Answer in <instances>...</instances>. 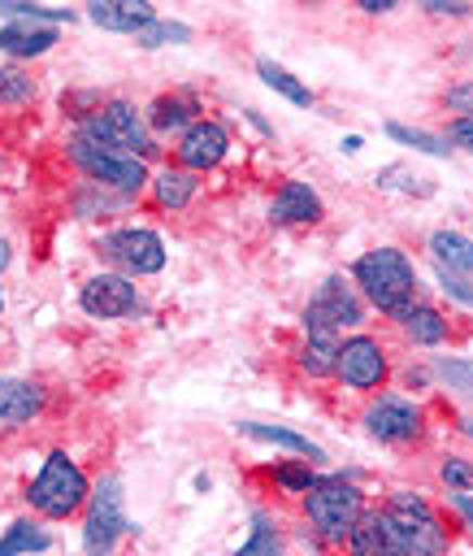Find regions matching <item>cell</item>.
Instances as JSON below:
<instances>
[{"label": "cell", "instance_id": "6", "mask_svg": "<svg viewBox=\"0 0 473 556\" xmlns=\"http://www.w3.org/2000/svg\"><path fill=\"white\" fill-rule=\"evenodd\" d=\"M87 521H82V547L87 556H113L126 534V495L117 478H100V486L87 495Z\"/></svg>", "mask_w": 473, "mask_h": 556}, {"label": "cell", "instance_id": "2", "mask_svg": "<svg viewBox=\"0 0 473 556\" xmlns=\"http://www.w3.org/2000/svg\"><path fill=\"white\" fill-rule=\"evenodd\" d=\"M382 521L395 534L404 556H443V547H447V530H443L438 513L417 491H395L382 508Z\"/></svg>", "mask_w": 473, "mask_h": 556}, {"label": "cell", "instance_id": "19", "mask_svg": "<svg viewBox=\"0 0 473 556\" xmlns=\"http://www.w3.org/2000/svg\"><path fill=\"white\" fill-rule=\"evenodd\" d=\"M56 43V26H30V22H9L4 30H0V52H9V56H39V52H48Z\"/></svg>", "mask_w": 473, "mask_h": 556}, {"label": "cell", "instance_id": "17", "mask_svg": "<svg viewBox=\"0 0 473 556\" xmlns=\"http://www.w3.org/2000/svg\"><path fill=\"white\" fill-rule=\"evenodd\" d=\"M43 408V391L26 378H0V421L9 426H22L30 417H39Z\"/></svg>", "mask_w": 473, "mask_h": 556}, {"label": "cell", "instance_id": "3", "mask_svg": "<svg viewBox=\"0 0 473 556\" xmlns=\"http://www.w3.org/2000/svg\"><path fill=\"white\" fill-rule=\"evenodd\" d=\"M69 161H74L95 187H113V191H122V195H139L143 182H148V169H143L139 156L117 152V148L91 139V135H82V130L69 139Z\"/></svg>", "mask_w": 473, "mask_h": 556}, {"label": "cell", "instance_id": "32", "mask_svg": "<svg viewBox=\"0 0 473 556\" xmlns=\"http://www.w3.org/2000/svg\"><path fill=\"white\" fill-rule=\"evenodd\" d=\"M434 369H438V378H443L451 391H460L464 400H473V361H456V356H451V361H438Z\"/></svg>", "mask_w": 473, "mask_h": 556}, {"label": "cell", "instance_id": "27", "mask_svg": "<svg viewBox=\"0 0 473 556\" xmlns=\"http://www.w3.org/2000/svg\"><path fill=\"white\" fill-rule=\"evenodd\" d=\"M386 135L399 139V143H408L412 152H425V156H447V152H451L447 139H438V135H430V130H412V126H404V122H386Z\"/></svg>", "mask_w": 473, "mask_h": 556}, {"label": "cell", "instance_id": "38", "mask_svg": "<svg viewBox=\"0 0 473 556\" xmlns=\"http://www.w3.org/2000/svg\"><path fill=\"white\" fill-rule=\"evenodd\" d=\"M425 13H451V17H464L469 4H460V0H425Z\"/></svg>", "mask_w": 473, "mask_h": 556}, {"label": "cell", "instance_id": "15", "mask_svg": "<svg viewBox=\"0 0 473 556\" xmlns=\"http://www.w3.org/2000/svg\"><path fill=\"white\" fill-rule=\"evenodd\" d=\"M269 217L278 226H304V222H317L321 217V195L308 187V182H282L273 204H269Z\"/></svg>", "mask_w": 473, "mask_h": 556}, {"label": "cell", "instance_id": "28", "mask_svg": "<svg viewBox=\"0 0 473 556\" xmlns=\"http://www.w3.org/2000/svg\"><path fill=\"white\" fill-rule=\"evenodd\" d=\"M234 556H282V539H278V530H273L265 517H256V521H252V539H247Z\"/></svg>", "mask_w": 473, "mask_h": 556}, {"label": "cell", "instance_id": "33", "mask_svg": "<svg viewBox=\"0 0 473 556\" xmlns=\"http://www.w3.org/2000/svg\"><path fill=\"white\" fill-rule=\"evenodd\" d=\"M273 482H278L282 491L308 495V491H312V482H317V473H312L308 465H278V469H273Z\"/></svg>", "mask_w": 473, "mask_h": 556}, {"label": "cell", "instance_id": "26", "mask_svg": "<svg viewBox=\"0 0 473 556\" xmlns=\"http://www.w3.org/2000/svg\"><path fill=\"white\" fill-rule=\"evenodd\" d=\"M52 539L39 530V526H30V521H13L9 530H4V539H0V556H26V552H43Z\"/></svg>", "mask_w": 473, "mask_h": 556}, {"label": "cell", "instance_id": "40", "mask_svg": "<svg viewBox=\"0 0 473 556\" xmlns=\"http://www.w3.org/2000/svg\"><path fill=\"white\" fill-rule=\"evenodd\" d=\"M360 9H365V13H391L395 0H360Z\"/></svg>", "mask_w": 473, "mask_h": 556}, {"label": "cell", "instance_id": "8", "mask_svg": "<svg viewBox=\"0 0 473 556\" xmlns=\"http://www.w3.org/2000/svg\"><path fill=\"white\" fill-rule=\"evenodd\" d=\"M360 321H365L360 295H356L351 282H343L338 274L325 278V282L317 287V295L308 300V308H304V330H308V334H334V339H338L343 326H360Z\"/></svg>", "mask_w": 473, "mask_h": 556}, {"label": "cell", "instance_id": "41", "mask_svg": "<svg viewBox=\"0 0 473 556\" xmlns=\"http://www.w3.org/2000/svg\"><path fill=\"white\" fill-rule=\"evenodd\" d=\"M360 143H365L360 135H347V139H343V152H360Z\"/></svg>", "mask_w": 473, "mask_h": 556}, {"label": "cell", "instance_id": "24", "mask_svg": "<svg viewBox=\"0 0 473 556\" xmlns=\"http://www.w3.org/2000/svg\"><path fill=\"white\" fill-rule=\"evenodd\" d=\"M256 70H260V83H265V87H273L278 96H286L291 104H299V109H308V104H312V91H308L291 70H282L278 61L260 56V61H256Z\"/></svg>", "mask_w": 473, "mask_h": 556}, {"label": "cell", "instance_id": "4", "mask_svg": "<svg viewBox=\"0 0 473 556\" xmlns=\"http://www.w3.org/2000/svg\"><path fill=\"white\" fill-rule=\"evenodd\" d=\"M87 495H91V486H87L82 469H78L65 452H48L43 469L35 473V482H30V491H26L30 508H35V513H43V517H52V521H56V517L78 513Z\"/></svg>", "mask_w": 473, "mask_h": 556}, {"label": "cell", "instance_id": "37", "mask_svg": "<svg viewBox=\"0 0 473 556\" xmlns=\"http://www.w3.org/2000/svg\"><path fill=\"white\" fill-rule=\"evenodd\" d=\"M447 143H460V148H469L473 152V117H456L451 126H447V135H443Z\"/></svg>", "mask_w": 473, "mask_h": 556}, {"label": "cell", "instance_id": "39", "mask_svg": "<svg viewBox=\"0 0 473 556\" xmlns=\"http://www.w3.org/2000/svg\"><path fill=\"white\" fill-rule=\"evenodd\" d=\"M451 508L469 521V534H473V495H460V491H451Z\"/></svg>", "mask_w": 473, "mask_h": 556}, {"label": "cell", "instance_id": "30", "mask_svg": "<svg viewBox=\"0 0 473 556\" xmlns=\"http://www.w3.org/2000/svg\"><path fill=\"white\" fill-rule=\"evenodd\" d=\"M143 48H161V43H187L191 39V26L187 22H152L135 35Z\"/></svg>", "mask_w": 473, "mask_h": 556}, {"label": "cell", "instance_id": "13", "mask_svg": "<svg viewBox=\"0 0 473 556\" xmlns=\"http://www.w3.org/2000/svg\"><path fill=\"white\" fill-rule=\"evenodd\" d=\"M226 152H230V135H226V126L213 122V117H200V122H195L191 130H182V139H178V161H182V169H191V174L213 169Z\"/></svg>", "mask_w": 473, "mask_h": 556}, {"label": "cell", "instance_id": "12", "mask_svg": "<svg viewBox=\"0 0 473 556\" xmlns=\"http://www.w3.org/2000/svg\"><path fill=\"white\" fill-rule=\"evenodd\" d=\"M78 304H82V313H91V317H130V313H139V291H135V282H126L122 274H95V278H87L82 282V291H78Z\"/></svg>", "mask_w": 473, "mask_h": 556}, {"label": "cell", "instance_id": "43", "mask_svg": "<svg viewBox=\"0 0 473 556\" xmlns=\"http://www.w3.org/2000/svg\"><path fill=\"white\" fill-rule=\"evenodd\" d=\"M0 308H4V295H0Z\"/></svg>", "mask_w": 473, "mask_h": 556}, {"label": "cell", "instance_id": "21", "mask_svg": "<svg viewBox=\"0 0 473 556\" xmlns=\"http://www.w3.org/2000/svg\"><path fill=\"white\" fill-rule=\"evenodd\" d=\"M239 430L247 434V439H256V443H273V447H286V452H295V456H304V460H321L325 452L308 439V434H295V430H282V426H265V421H239Z\"/></svg>", "mask_w": 473, "mask_h": 556}, {"label": "cell", "instance_id": "34", "mask_svg": "<svg viewBox=\"0 0 473 556\" xmlns=\"http://www.w3.org/2000/svg\"><path fill=\"white\" fill-rule=\"evenodd\" d=\"M443 482H447V491H460V495H469L473 491V460H443Z\"/></svg>", "mask_w": 473, "mask_h": 556}, {"label": "cell", "instance_id": "7", "mask_svg": "<svg viewBox=\"0 0 473 556\" xmlns=\"http://www.w3.org/2000/svg\"><path fill=\"white\" fill-rule=\"evenodd\" d=\"M82 135H91V139H100V143H108V148H117V152H130V156H139V161L156 152L148 122H143L139 109L126 104V100H108L100 113H91V117L82 122Z\"/></svg>", "mask_w": 473, "mask_h": 556}, {"label": "cell", "instance_id": "36", "mask_svg": "<svg viewBox=\"0 0 473 556\" xmlns=\"http://www.w3.org/2000/svg\"><path fill=\"white\" fill-rule=\"evenodd\" d=\"M438 287L451 295V300H460V304H469L473 308V282L469 278H460V274H447V269H438Z\"/></svg>", "mask_w": 473, "mask_h": 556}, {"label": "cell", "instance_id": "20", "mask_svg": "<svg viewBox=\"0 0 473 556\" xmlns=\"http://www.w3.org/2000/svg\"><path fill=\"white\" fill-rule=\"evenodd\" d=\"M430 252L438 261V269L447 274H473V239H464L460 230H434L430 235Z\"/></svg>", "mask_w": 473, "mask_h": 556}, {"label": "cell", "instance_id": "25", "mask_svg": "<svg viewBox=\"0 0 473 556\" xmlns=\"http://www.w3.org/2000/svg\"><path fill=\"white\" fill-rule=\"evenodd\" d=\"M338 343H343V339H334V334H308V343H304V352H299V369L312 374V378L334 374V365H338Z\"/></svg>", "mask_w": 473, "mask_h": 556}, {"label": "cell", "instance_id": "29", "mask_svg": "<svg viewBox=\"0 0 473 556\" xmlns=\"http://www.w3.org/2000/svg\"><path fill=\"white\" fill-rule=\"evenodd\" d=\"M26 100H35V78L4 65L0 70V104H26Z\"/></svg>", "mask_w": 473, "mask_h": 556}, {"label": "cell", "instance_id": "42", "mask_svg": "<svg viewBox=\"0 0 473 556\" xmlns=\"http://www.w3.org/2000/svg\"><path fill=\"white\" fill-rule=\"evenodd\" d=\"M9 256H13V252H9V243H4V239H0V269H4V265H9Z\"/></svg>", "mask_w": 473, "mask_h": 556}, {"label": "cell", "instance_id": "9", "mask_svg": "<svg viewBox=\"0 0 473 556\" xmlns=\"http://www.w3.org/2000/svg\"><path fill=\"white\" fill-rule=\"evenodd\" d=\"M100 252L122 265L126 274H156L165 265V243L156 230H143V226H122L113 235L100 239Z\"/></svg>", "mask_w": 473, "mask_h": 556}, {"label": "cell", "instance_id": "10", "mask_svg": "<svg viewBox=\"0 0 473 556\" xmlns=\"http://www.w3.org/2000/svg\"><path fill=\"white\" fill-rule=\"evenodd\" d=\"M334 374H338L347 387H356V391L382 387V378H386V356H382L378 339H369V334L343 339V343H338V365H334Z\"/></svg>", "mask_w": 473, "mask_h": 556}, {"label": "cell", "instance_id": "22", "mask_svg": "<svg viewBox=\"0 0 473 556\" xmlns=\"http://www.w3.org/2000/svg\"><path fill=\"white\" fill-rule=\"evenodd\" d=\"M152 195H156V204L169 208V213L187 208L191 195H195V178H191V169H182V165L169 169V165H165V169L152 178Z\"/></svg>", "mask_w": 473, "mask_h": 556}, {"label": "cell", "instance_id": "1", "mask_svg": "<svg viewBox=\"0 0 473 556\" xmlns=\"http://www.w3.org/2000/svg\"><path fill=\"white\" fill-rule=\"evenodd\" d=\"M351 278L391 317H399L412 304V295H417V269H412V261L399 248H369L365 256H356Z\"/></svg>", "mask_w": 473, "mask_h": 556}, {"label": "cell", "instance_id": "23", "mask_svg": "<svg viewBox=\"0 0 473 556\" xmlns=\"http://www.w3.org/2000/svg\"><path fill=\"white\" fill-rule=\"evenodd\" d=\"M399 326L408 330L412 343H425V348H434V343L447 339V317L438 308H425V304H408L399 313Z\"/></svg>", "mask_w": 473, "mask_h": 556}, {"label": "cell", "instance_id": "18", "mask_svg": "<svg viewBox=\"0 0 473 556\" xmlns=\"http://www.w3.org/2000/svg\"><path fill=\"white\" fill-rule=\"evenodd\" d=\"M200 100L195 96H161L152 109H148V130H161V135H169V130H191L200 117Z\"/></svg>", "mask_w": 473, "mask_h": 556}, {"label": "cell", "instance_id": "14", "mask_svg": "<svg viewBox=\"0 0 473 556\" xmlns=\"http://www.w3.org/2000/svg\"><path fill=\"white\" fill-rule=\"evenodd\" d=\"M87 17L104 30H122V35H139L143 26L156 22V9L143 0H95L87 4Z\"/></svg>", "mask_w": 473, "mask_h": 556}, {"label": "cell", "instance_id": "31", "mask_svg": "<svg viewBox=\"0 0 473 556\" xmlns=\"http://www.w3.org/2000/svg\"><path fill=\"white\" fill-rule=\"evenodd\" d=\"M4 17H17V22H43V26H56V22H69L65 9H39V4H22V0H4L0 4Z\"/></svg>", "mask_w": 473, "mask_h": 556}, {"label": "cell", "instance_id": "16", "mask_svg": "<svg viewBox=\"0 0 473 556\" xmlns=\"http://www.w3.org/2000/svg\"><path fill=\"white\" fill-rule=\"evenodd\" d=\"M347 552L351 556H404L399 543H395V534L386 530L382 513H360L356 517V526L347 534Z\"/></svg>", "mask_w": 473, "mask_h": 556}, {"label": "cell", "instance_id": "11", "mask_svg": "<svg viewBox=\"0 0 473 556\" xmlns=\"http://www.w3.org/2000/svg\"><path fill=\"white\" fill-rule=\"evenodd\" d=\"M365 430L382 443H408L421 434V408L404 395H378L365 408Z\"/></svg>", "mask_w": 473, "mask_h": 556}, {"label": "cell", "instance_id": "35", "mask_svg": "<svg viewBox=\"0 0 473 556\" xmlns=\"http://www.w3.org/2000/svg\"><path fill=\"white\" fill-rule=\"evenodd\" d=\"M443 104H447V109H456L460 117H473V78H464V83H456V87H447V96H443Z\"/></svg>", "mask_w": 473, "mask_h": 556}, {"label": "cell", "instance_id": "5", "mask_svg": "<svg viewBox=\"0 0 473 556\" xmlns=\"http://www.w3.org/2000/svg\"><path fill=\"white\" fill-rule=\"evenodd\" d=\"M304 513H308V521L321 539L343 543L351 534L356 517L365 513V495L347 478H317L312 491L304 495Z\"/></svg>", "mask_w": 473, "mask_h": 556}]
</instances>
